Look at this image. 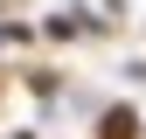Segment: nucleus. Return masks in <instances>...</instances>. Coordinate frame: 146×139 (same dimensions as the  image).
Returning <instances> with one entry per match:
<instances>
[{"mask_svg": "<svg viewBox=\"0 0 146 139\" xmlns=\"http://www.w3.org/2000/svg\"><path fill=\"white\" fill-rule=\"evenodd\" d=\"M132 132H139L132 111H111V118H104V139H132Z\"/></svg>", "mask_w": 146, "mask_h": 139, "instance_id": "f257e3e1", "label": "nucleus"}]
</instances>
